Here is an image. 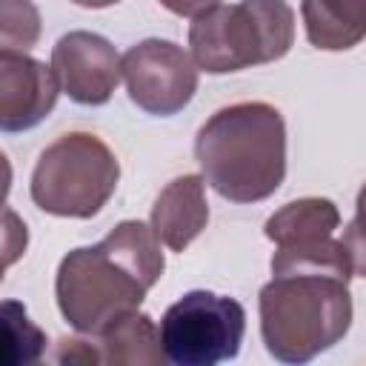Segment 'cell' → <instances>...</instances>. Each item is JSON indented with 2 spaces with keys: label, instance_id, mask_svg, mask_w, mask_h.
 Here are the masks:
<instances>
[{
  "label": "cell",
  "instance_id": "1",
  "mask_svg": "<svg viewBox=\"0 0 366 366\" xmlns=\"http://www.w3.org/2000/svg\"><path fill=\"white\" fill-rule=\"evenodd\" d=\"M163 266L152 229L140 220H123L97 246L74 249L60 260L57 306L77 332L103 335L112 323L137 312Z\"/></svg>",
  "mask_w": 366,
  "mask_h": 366
},
{
  "label": "cell",
  "instance_id": "2",
  "mask_svg": "<svg viewBox=\"0 0 366 366\" xmlns=\"http://www.w3.org/2000/svg\"><path fill=\"white\" fill-rule=\"evenodd\" d=\"M203 180L232 203H257L286 177V123L269 103L214 112L194 137Z\"/></svg>",
  "mask_w": 366,
  "mask_h": 366
},
{
  "label": "cell",
  "instance_id": "3",
  "mask_svg": "<svg viewBox=\"0 0 366 366\" xmlns=\"http://www.w3.org/2000/svg\"><path fill=\"white\" fill-rule=\"evenodd\" d=\"M352 326L349 280L289 272L260 289V332L266 352L283 366H306L332 349Z\"/></svg>",
  "mask_w": 366,
  "mask_h": 366
},
{
  "label": "cell",
  "instance_id": "4",
  "mask_svg": "<svg viewBox=\"0 0 366 366\" xmlns=\"http://www.w3.org/2000/svg\"><path fill=\"white\" fill-rule=\"evenodd\" d=\"M172 11L192 20L189 57L212 74L280 60L295 37V11L286 3H200Z\"/></svg>",
  "mask_w": 366,
  "mask_h": 366
},
{
  "label": "cell",
  "instance_id": "5",
  "mask_svg": "<svg viewBox=\"0 0 366 366\" xmlns=\"http://www.w3.org/2000/svg\"><path fill=\"white\" fill-rule=\"evenodd\" d=\"M120 163L114 152L89 132L57 137L37 157L31 200L57 217H94L114 194Z\"/></svg>",
  "mask_w": 366,
  "mask_h": 366
},
{
  "label": "cell",
  "instance_id": "6",
  "mask_svg": "<svg viewBox=\"0 0 366 366\" xmlns=\"http://www.w3.org/2000/svg\"><path fill=\"white\" fill-rule=\"evenodd\" d=\"M157 332L169 366H220L240 352L246 312L229 295L194 289L166 309Z\"/></svg>",
  "mask_w": 366,
  "mask_h": 366
},
{
  "label": "cell",
  "instance_id": "7",
  "mask_svg": "<svg viewBox=\"0 0 366 366\" xmlns=\"http://www.w3.org/2000/svg\"><path fill=\"white\" fill-rule=\"evenodd\" d=\"M120 77L126 80L132 103L157 117L177 114L197 92L192 57L177 43L157 37L134 43L120 57Z\"/></svg>",
  "mask_w": 366,
  "mask_h": 366
},
{
  "label": "cell",
  "instance_id": "8",
  "mask_svg": "<svg viewBox=\"0 0 366 366\" xmlns=\"http://www.w3.org/2000/svg\"><path fill=\"white\" fill-rule=\"evenodd\" d=\"M60 89L80 106H103L120 83V54L94 31H69L51 49Z\"/></svg>",
  "mask_w": 366,
  "mask_h": 366
},
{
  "label": "cell",
  "instance_id": "9",
  "mask_svg": "<svg viewBox=\"0 0 366 366\" xmlns=\"http://www.w3.org/2000/svg\"><path fill=\"white\" fill-rule=\"evenodd\" d=\"M60 94L51 66L0 51V132H26L49 117Z\"/></svg>",
  "mask_w": 366,
  "mask_h": 366
},
{
  "label": "cell",
  "instance_id": "10",
  "mask_svg": "<svg viewBox=\"0 0 366 366\" xmlns=\"http://www.w3.org/2000/svg\"><path fill=\"white\" fill-rule=\"evenodd\" d=\"M209 223L203 177L186 174L172 180L152 206V234L172 252H183Z\"/></svg>",
  "mask_w": 366,
  "mask_h": 366
},
{
  "label": "cell",
  "instance_id": "11",
  "mask_svg": "<svg viewBox=\"0 0 366 366\" xmlns=\"http://www.w3.org/2000/svg\"><path fill=\"white\" fill-rule=\"evenodd\" d=\"M340 223L337 206L326 197H303L286 203L266 220V237L277 249H306L332 240Z\"/></svg>",
  "mask_w": 366,
  "mask_h": 366
},
{
  "label": "cell",
  "instance_id": "12",
  "mask_svg": "<svg viewBox=\"0 0 366 366\" xmlns=\"http://www.w3.org/2000/svg\"><path fill=\"white\" fill-rule=\"evenodd\" d=\"M103 366H169L154 320L132 312L112 323L103 335Z\"/></svg>",
  "mask_w": 366,
  "mask_h": 366
},
{
  "label": "cell",
  "instance_id": "13",
  "mask_svg": "<svg viewBox=\"0 0 366 366\" xmlns=\"http://www.w3.org/2000/svg\"><path fill=\"white\" fill-rule=\"evenodd\" d=\"M306 34L317 49H352L366 31V3H303Z\"/></svg>",
  "mask_w": 366,
  "mask_h": 366
},
{
  "label": "cell",
  "instance_id": "14",
  "mask_svg": "<svg viewBox=\"0 0 366 366\" xmlns=\"http://www.w3.org/2000/svg\"><path fill=\"white\" fill-rule=\"evenodd\" d=\"M46 343V332L20 300H0V366H37Z\"/></svg>",
  "mask_w": 366,
  "mask_h": 366
},
{
  "label": "cell",
  "instance_id": "15",
  "mask_svg": "<svg viewBox=\"0 0 366 366\" xmlns=\"http://www.w3.org/2000/svg\"><path fill=\"white\" fill-rule=\"evenodd\" d=\"M40 37V14L31 3L0 0V51L26 54Z\"/></svg>",
  "mask_w": 366,
  "mask_h": 366
},
{
  "label": "cell",
  "instance_id": "16",
  "mask_svg": "<svg viewBox=\"0 0 366 366\" xmlns=\"http://www.w3.org/2000/svg\"><path fill=\"white\" fill-rule=\"evenodd\" d=\"M26 246H29V229L23 217L14 209L0 206V280L3 272L26 254Z\"/></svg>",
  "mask_w": 366,
  "mask_h": 366
},
{
  "label": "cell",
  "instance_id": "17",
  "mask_svg": "<svg viewBox=\"0 0 366 366\" xmlns=\"http://www.w3.org/2000/svg\"><path fill=\"white\" fill-rule=\"evenodd\" d=\"M46 366H100V355L89 340L60 337L49 355Z\"/></svg>",
  "mask_w": 366,
  "mask_h": 366
},
{
  "label": "cell",
  "instance_id": "18",
  "mask_svg": "<svg viewBox=\"0 0 366 366\" xmlns=\"http://www.w3.org/2000/svg\"><path fill=\"white\" fill-rule=\"evenodd\" d=\"M9 189H11V163H9L6 154L0 152V206H3V200L9 197Z\"/></svg>",
  "mask_w": 366,
  "mask_h": 366
},
{
  "label": "cell",
  "instance_id": "19",
  "mask_svg": "<svg viewBox=\"0 0 366 366\" xmlns=\"http://www.w3.org/2000/svg\"><path fill=\"white\" fill-rule=\"evenodd\" d=\"M37 366H46V363H37Z\"/></svg>",
  "mask_w": 366,
  "mask_h": 366
}]
</instances>
